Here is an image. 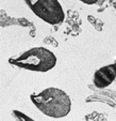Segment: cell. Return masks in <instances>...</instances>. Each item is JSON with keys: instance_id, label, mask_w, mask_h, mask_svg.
I'll list each match as a JSON object with an SVG mask.
<instances>
[{"instance_id": "1", "label": "cell", "mask_w": 116, "mask_h": 121, "mask_svg": "<svg viewBox=\"0 0 116 121\" xmlns=\"http://www.w3.org/2000/svg\"><path fill=\"white\" fill-rule=\"evenodd\" d=\"M30 99L44 115L51 118L66 117L71 108L68 94L58 88H47L39 93L31 94Z\"/></svg>"}, {"instance_id": "2", "label": "cell", "mask_w": 116, "mask_h": 121, "mask_svg": "<svg viewBox=\"0 0 116 121\" xmlns=\"http://www.w3.org/2000/svg\"><path fill=\"white\" fill-rule=\"evenodd\" d=\"M9 62L25 70L47 72L55 66L57 57L52 52L45 47H34L17 57L10 58Z\"/></svg>"}, {"instance_id": "3", "label": "cell", "mask_w": 116, "mask_h": 121, "mask_svg": "<svg viewBox=\"0 0 116 121\" xmlns=\"http://www.w3.org/2000/svg\"><path fill=\"white\" fill-rule=\"evenodd\" d=\"M31 11L44 22L59 26L64 22L65 13L59 0H25Z\"/></svg>"}, {"instance_id": "4", "label": "cell", "mask_w": 116, "mask_h": 121, "mask_svg": "<svg viewBox=\"0 0 116 121\" xmlns=\"http://www.w3.org/2000/svg\"><path fill=\"white\" fill-rule=\"evenodd\" d=\"M116 78V62L98 69L94 74L93 82L97 88H105Z\"/></svg>"}, {"instance_id": "5", "label": "cell", "mask_w": 116, "mask_h": 121, "mask_svg": "<svg viewBox=\"0 0 116 121\" xmlns=\"http://www.w3.org/2000/svg\"><path fill=\"white\" fill-rule=\"evenodd\" d=\"M12 115H14V116H15L17 119H21V118H23V119H26V120H32L31 118H29V117H27V116H25V115L20 114V112H17V110H14V112H12Z\"/></svg>"}, {"instance_id": "6", "label": "cell", "mask_w": 116, "mask_h": 121, "mask_svg": "<svg viewBox=\"0 0 116 121\" xmlns=\"http://www.w3.org/2000/svg\"><path fill=\"white\" fill-rule=\"evenodd\" d=\"M79 1L85 3V4H95V3H97L99 0H79Z\"/></svg>"}]
</instances>
